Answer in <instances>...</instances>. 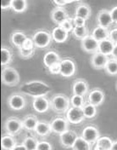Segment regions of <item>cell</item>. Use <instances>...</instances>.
Listing matches in <instances>:
<instances>
[{"label": "cell", "mask_w": 117, "mask_h": 150, "mask_svg": "<svg viewBox=\"0 0 117 150\" xmlns=\"http://www.w3.org/2000/svg\"><path fill=\"white\" fill-rule=\"evenodd\" d=\"M61 58L60 56L59 55L58 52L54 51V50H49L48 52H46L45 55L43 56V64L49 68L50 67L55 65V64H58L61 62Z\"/></svg>", "instance_id": "obj_19"}, {"label": "cell", "mask_w": 117, "mask_h": 150, "mask_svg": "<svg viewBox=\"0 0 117 150\" xmlns=\"http://www.w3.org/2000/svg\"><path fill=\"white\" fill-rule=\"evenodd\" d=\"M73 150H91L92 149V144H90L88 142L83 139L81 136L78 137V138L76 139V142L74 143Z\"/></svg>", "instance_id": "obj_32"}, {"label": "cell", "mask_w": 117, "mask_h": 150, "mask_svg": "<svg viewBox=\"0 0 117 150\" xmlns=\"http://www.w3.org/2000/svg\"><path fill=\"white\" fill-rule=\"evenodd\" d=\"M13 150H27V148H26L22 143H20V144H17Z\"/></svg>", "instance_id": "obj_48"}, {"label": "cell", "mask_w": 117, "mask_h": 150, "mask_svg": "<svg viewBox=\"0 0 117 150\" xmlns=\"http://www.w3.org/2000/svg\"><path fill=\"white\" fill-rule=\"evenodd\" d=\"M109 31L108 28L97 26L92 30L91 35L98 42H100V41H103L104 39L109 38Z\"/></svg>", "instance_id": "obj_29"}, {"label": "cell", "mask_w": 117, "mask_h": 150, "mask_svg": "<svg viewBox=\"0 0 117 150\" xmlns=\"http://www.w3.org/2000/svg\"><path fill=\"white\" fill-rule=\"evenodd\" d=\"M11 9V1H4L1 3V9L6 10Z\"/></svg>", "instance_id": "obj_46"}, {"label": "cell", "mask_w": 117, "mask_h": 150, "mask_svg": "<svg viewBox=\"0 0 117 150\" xmlns=\"http://www.w3.org/2000/svg\"><path fill=\"white\" fill-rule=\"evenodd\" d=\"M81 46L85 52L92 55L99 50V42L91 34H88L87 37L81 40Z\"/></svg>", "instance_id": "obj_14"}, {"label": "cell", "mask_w": 117, "mask_h": 150, "mask_svg": "<svg viewBox=\"0 0 117 150\" xmlns=\"http://www.w3.org/2000/svg\"><path fill=\"white\" fill-rule=\"evenodd\" d=\"M104 70L105 71V73L107 74L110 75V76L117 75V60L113 59V58H109Z\"/></svg>", "instance_id": "obj_33"}, {"label": "cell", "mask_w": 117, "mask_h": 150, "mask_svg": "<svg viewBox=\"0 0 117 150\" xmlns=\"http://www.w3.org/2000/svg\"><path fill=\"white\" fill-rule=\"evenodd\" d=\"M92 14L91 7L86 3H80L79 4L76 5L75 9V16H79L81 18H84L85 20L90 17Z\"/></svg>", "instance_id": "obj_24"}, {"label": "cell", "mask_w": 117, "mask_h": 150, "mask_svg": "<svg viewBox=\"0 0 117 150\" xmlns=\"http://www.w3.org/2000/svg\"><path fill=\"white\" fill-rule=\"evenodd\" d=\"M78 135L76 132L72 130H67L60 135V145L64 149H72L74 143L78 138Z\"/></svg>", "instance_id": "obj_10"}, {"label": "cell", "mask_w": 117, "mask_h": 150, "mask_svg": "<svg viewBox=\"0 0 117 150\" xmlns=\"http://www.w3.org/2000/svg\"><path fill=\"white\" fill-rule=\"evenodd\" d=\"M113 144V140L107 136L100 137L95 142L94 150H110Z\"/></svg>", "instance_id": "obj_25"}, {"label": "cell", "mask_w": 117, "mask_h": 150, "mask_svg": "<svg viewBox=\"0 0 117 150\" xmlns=\"http://www.w3.org/2000/svg\"><path fill=\"white\" fill-rule=\"evenodd\" d=\"M65 118L70 124L78 125L85 120V116L82 112V108L70 107L68 111L65 113Z\"/></svg>", "instance_id": "obj_8"}, {"label": "cell", "mask_w": 117, "mask_h": 150, "mask_svg": "<svg viewBox=\"0 0 117 150\" xmlns=\"http://www.w3.org/2000/svg\"><path fill=\"white\" fill-rule=\"evenodd\" d=\"M55 5V7H60V8H64L66 4H71L73 1H65V0H54L53 2Z\"/></svg>", "instance_id": "obj_44"}, {"label": "cell", "mask_w": 117, "mask_h": 150, "mask_svg": "<svg viewBox=\"0 0 117 150\" xmlns=\"http://www.w3.org/2000/svg\"><path fill=\"white\" fill-rule=\"evenodd\" d=\"M89 92V85L84 79H75L72 84V93L73 95L84 96H87Z\"/></svg>", "instance_id": "obj_12"}, {"label": "cell", "mask_w": 117, "mask_h": 150, "mask_svg": "<svg viewBox=\"0 0 117 150\" xmlns=\"http://www.w3.org/2000/svg\"><path fill=\"white\" fill-rule=\"evenodd\" d=\"M116 90H117V83H116Z\"/></svg>", "instance_id": "obj_50"}, {"label": "cell", "mask_w": 117, "mask_h": 150, "mask_svg": "<svg viewBox=\"0 0 117 150\" xmlns=\"http://www.w3.org/2000/svg\"><path fill=\"white\" fill-rule=\"evenodd\" d=\"M27 35L22 31H14L11 35H10V43L14 45V46L20 48L22 47L24 42L26 41L27 38Z\"/></svg>", "instance_id": "obj_23"}, {"label": "cell", "mask_w": 117, "mask_h": 150, "mask_svg": "<svg viewBox=\"0 0 117 150\" xmlns=\"http://www.w3.org/2000/svg\"><path fill=\"white\" fill-rule=\"evenodd\" d=\"M110 150H117V140L113 141V144Z\"/></svg>", "instance_id": "obj_49"}, {"label": "cell", "mask_w": 117, "mask_h": 150, "mask_svg": "<svg viewBox=\"0 0 117 150\" xmlns=\"http://www.w3.org/2000/svg\"><path fill=\"white\" fill-rule=\"evenodd\" d=\"M28 8L27 0H11V9L15 13H23Z\"/></svg>", "instance_id": "obj_30"}, {"label": "cell", "mask_w": 117, "mask_h": 150, "mask_svg": "<svg viewBox=\"0 0 117 150\" xmlns=\"http://www.w3.org/2000/svg\"><path fill=\"white\" fill-rule=\"evenodd\" d=\"M109 11H110V15H111V17L113 20V23L117 24V5L114 6Z\"/></svg>", "instance_id": "obj_45"}, {"label": "cell", "mask_w": 117, "mask_h": 150, "mask_svg": "<svg viewBox=\"0 0 117 150\" xmlns=\"http://www.w3.org/2000/svg\"><path fill=\"white\" fill-rule=\"evenodd\" d=\"M13 61V52L9 47L3 45L1 48V66L8 67Z\"/></svg>", "instance_id": "obj_26"}, {"label": "cell", "mask_w": 117, "mask_h": 150, "mask_svg": "<svg viewBox=\"0 0 117 150\" xmlns=\"http://www.w3.org/2000/svg\"><path fill=\"white\" fill-rule=\"evenodd\" d=\"M22 47L24 49H27V50H31V49H35V45H34V42H33V39L32 38L28 37L26 39V41L24 42Z\"/></svg>", "instance_id": "obj_41"}, {"label": "cell", "mask_w": 117, "mask_h": 150, "mask_svg": "<svg viewBox=\"0 0 117 150\" xmlns=\"http://www.w3.org/2000/svg\"><path fill=\"white\" fill-rule=\"evenodd\" d=\"M61 28L64 29L66 32L70 33V32H72L73 29H74V24H73V21H72V18H68L66 21H64L63 23L61 25H60Z\"/></svg>", "instance_id": "obj_39"}, {"label": "cell", "mask_w": 117, "mask_h": 150, "mask_svg": "<svg viewBox=\"0 0 117 150\" xmlns=\"http://www.w3.org/2000/svg\"><path fill=\"white\" fill-rule=\"evenodd\" d=\"M34 131L36 132L37 136L42 137H46L49 136L52 133L50 122L45 121V120H39Z\"/></svg>", "instance_id": "obj_21"}, {"label": "cell", "mask_w": 117, "mask_h": 150, "mask_svg": "<svg viewBox=\"0 0 117 150\" xmlns=\"http://www.w3.org/2000/svg\"><path fill=\"white\" fill-rule=\"evenodd\" d=\"M109 59V58L107 56L97 51L91 56V66L95 69H104L105 66L108 62Z\"/></svg>", "instance_id": "obj_16"}, {"label": "cell", "mask_w": 117, "mask_h": 150, "mask_svg": "<svg viewBox=\"0 0 117 150\" xmlns=\"http://www.w3.org/2000/svg\"><path fill=\"white\" fill-rule=\"evenodd\" d=\"M70 102L71 107L78 108H82L88 103L84 96H76V95H72V96L70 98Z\"/></svg>", "instance_id": "obj_34"}, {"label": "cell", "mask_w": 117, "mask_h": 150, "mask_svg": "<svg viewBox=\"0 0 117 150\" xmlns=\"http://www.w3.org/2000/svg\"><path fill=\"white\" fill-rule=\"evenodd\" d=\"M51 35H52L53 40H54L56 43L61 44V43H64L67 40V38L69 37V33L66 32L60 26H57L56 28L53 29Z\"/></svg>", "instance_id": "obj_22"}, {"label": "cell", "mask_w": 117, "mask_h": 150, "mask_svg": "<svg viewBox=\"0 0 117 150\" xmlns=\"http://www.w3.org/2000/svg\"><path fill=\"white\" fill-rule=\"evenodd\" d=\"M81 137L92 145L95 144V142L100 137V133L97 127L93 125H88L85 127L83 131H81Z\"/></svg>", "instance_id": "obj_13"}, {"label": "cell", "mask_w": 117, "mask_h": 150, "mask_svg": "<svg viewBox=\"0 0 117 150\" xmlns=\"http://www.w3.org/2000/svg\"><path fill=\"white\" fill-rule=\"evenodd\" d=\"M4 129L9 135L16 136L24 129L22 120L16 117H9L4 123Z\"/></svg>", "instance_id": "obj_6"}, {"label": "cell", "mask_w": 117, "mask_h": 150, "mask_svg": "<svg viewBox=\"0 0 117 150\" xmlns=\"http://www.w3.org/2000/svg\"><path fill=\"white\" fill-rule=\"evenodd\" d=\"M60 63L58 64H55V65L52 66L48 68V71L51 74H60Z\"/></svg>", "instance_id": "obj_43"}, {"label": "cell", "mask_w": 117, "mask_h": 150, "mask_svg": "<svg viewBox=\"0 0 117 150\" xmlns=\"http://www.w3.org/2000/svg\"><path fill=\"white\" fill-rule=\"evenodd\" d=\"M72 34L74 35V37L79 40H82L84 38H86L88 35V29L86 26L84 27H75L73 31H72Z\"/></svg>", "instance_id": "obj_36"}, {"label": "cell", "mask_w": 117, "mask_h": 150, "mask_svg": "<svg viewBox=\"0 0 117 150\" xmlns=\"http://www.w3.org/2000/svg\"><path fill=\"white\" fill-rule=\"evenodd\" d=\"M69 124L70 123L66 120V118L55 117L50 122L52 132H54L55 134L60 135L64 131L69 130Z\"/></svg>", "instance_id": "obj_11"}, {"label": "cell", "mask_w": 117, "mask_h": 150, "mask_svg": "<svg viewBox=\"0 0 117 150\" xmlns=\"http://www.w3.org/2000/svg\"><path fill=\"white\" fill-rule=\"evenodd\" d=\"M97 23L99 27L105 28H109L113 24V20L109 9H104L99 10L97 15Z\"/></svg>", "instance_id": "obj_17"}, {"label": "cell", "mask_w": 117, "mask_h": 150, "mask_svg": "<svg viewBox=\"0 0 117 150\" xmlns=\"http://www.w3.org/2000/svg\"><path fill=\"white\" fill-rule=\"evenodd\" d=\"M60 75L64 78H70L74 76L76 72V65L75 62L71 58H64L62 59L60 63Z\"/></svg>", "instance_id": "obj_7"}, {"label": "cell", "mask_w": 117, "mask_h": 150, "mask_svg": "<svg viewBox=\"0 0 117 150\" xmlns=\"http://www.w3.org/2000/svg\"><path fill=\"white\" fill-rule=\"evenodd\" d=\"M51 109L56 113H66L71 107L70 98L62 93L54 94L50 99Z\"/></svg>", "instance_id": "obj_2"}, {"label": "cell", "mask_w": 117, "mask_h": 150, "mask_svg": "<svg viewBox=\"0 0 117 150\" xmlns=\"http://www.w3.org/2000/svg\"><path fill=\"white\" fill-rule=\"evenodd\" d=\"M109 39L111 40L115 45L117 44V28H113L109 31Z\"/></svg>", "instance_id": "obj_42"}, {"label": "cell", "mask_w": 117, "mask_h": 150, "mask_svg": "<svg viewBox=\"0 0 117 150\" xmlns=\"http://www.w3.org/2000/svg\"><path fill=\"white\" fill-rule=\"evenodd\" d=\"M72 21H73L74 27H84V26H86L87 20H85L84 18H81L79 16H74L72 18Z\"/></svg>", "instance_id": "obj_40"}, {"label": "cell", "mask_w": 117, "mask_h": 150, "mask_svg": "<svg viewBox=\"0 0 117 150\" xmlns=\"http://www.w3.org/2000/svg\"><path fill=\"white\" fill-rule=\"evenodd\" d=\"M32 39L35 47L44 49L48 47L52 43V35L47 30H38L33 34Z\"/></svg>", "instance_id": "obj_5"}, {"label": "cell", "mask_w": 117, "mask_h": 150, "mask_svg": "<svg viewBox=\"0 0 117 150\" xmlns=\"http://www.w3.org/2000/svg\"><path fill=\"white\" fill-rule=\"evenodd\" d=\"M114 46H115V44L111 40L107 38V39H104L103 41L99 42V50H98V51L107 56H111V53L113 51Z\"/></svg>", "instance_id": "obj_28"}, {"label": "cell", "mask_w": 117, "mask_h": 150, "mask_svg": "<svg viewBox=\"0 0 117 150\" xmlns=\"http://www.w3.org/2000/svg\"><path fill=\"white\" fill-rule=\"evenodd\" d=\"M18 52L20 56L23 59H29L31 57H32L34 53H35V49H31V50H27L24 49L23 47H20L18 48Z\"/></svg>", "instance_id": "obj_37"}, {"label": "cell", "mask_w": 117, "mask_h": 150, "mask_svg": "<svg viewBox=\"0 0 117 150\" xmlns=\"http://www.w3.org/2000/svg\"><path fill=\"white\" fill-rule=\"evenodd\" d=\"M111 56H112L113 59L117 60V44L116 45H115V46H114L113 51H112V53H111Z\"/></svg>", "instance_id": "obj_47"}, {"label": "cell", "mask_w": 117, "mask_h": 150, "mask_svg": "<svg viewBox=\"0 0 117 150\" xmlns=\"http://www.w3.org/2000/svg\"><path fill=\"white\" fill-rule=\"evenodd\" d=\"M50 17H51L52 21H54V23L57 24L58 26L61 25L64 21H66L67 19L70 18L65 9L64 8H60V7H54L51 11Z\"/></svg>", "instance_id": "obj_18"}, {"label": "cell", "mask_w": 117, "mask_h": 150, "mask_svg": "<svg viewBox=\"0 0 117 150\" xmlns=\"http://www.w3.org/2000/svg\"><path fill=\"white\" fill-rule=\"evenodd\" d=\"M105 100V94L104 91H102L100 88H93L88 94V99L87 102L90 104L94 105L95 107H99L102 105Z\"/></svg>", "instance_id": "obj_9"}, {"label": "cell", "mask_w": 117, "mask_h": 150, "mask_svg": "<svg viewBox=\"0 0 117 150\" xmlns=\"http://www.w3.org/2000/svg\"><path fill=\"white\" fill-rule=\"evenodd\" d=\"M1 80L2 83L7 86H15L20 83V77L19 72L12 67H4L2 69L1 73Z\"/></svg>", "instance_id": "obj_3"}, {"label": "cell", "mask_w": 117, "mask_h": 150, "mask_svg": "<svg viewBox=\"0 0 117 150\" xmlns=\"http://www.w3.org/2000/svg\"><path fill=\"white\" fill-rule=\"evenodd\" d=\"M17 141L15 136L5 133L1 137V148L2 150H13L17 145Z\"/></svg>", "instance_id": "obj_20"}, {"label": "cell", "mask_w": 117, "mask_h": 150, "mask_svg": "<svg viewBox=\"0 0 117 150\" xmlns=\"http://www.w3.org/2000/svg\"><path fill=\"white\" fill-rule=\"evenodd\" d=\"M7 105L11 110L20 111L27 107V99L22 93L14 92L7 98Z\"/></svg>", "instance_id": "obj_4"}, {"label": "cell", "mask_w": 117, "mask_h": 150, "mask_svg": "<svg viewBox=\"0 0 117 150\" xmlns=\"http://www.w3.org/2000/svg\"><path fill=\"white\" fill-rule=\"evenodd\" d=\"M32 107L33 109L39 113L48 112L49 108H51L50 100H48L47 96H40V97L33 98Z\"/></svg>", "instance_id": "obj_15"}, {"label": "cell", "mask_w": 117, "mask_h": 150, "mask_svg": "<svg viewBox=\"0 0 117 150\" xmlns=\"http://www.w3.org/2000/svg\"><path fill=\"white\" fill-rule=\"evenodd\" d=\"M39 141L34 137H26L22 142V144L27 148V150H36Z\"/></svg>", "instance_id": "obj_35"}, {"label": "cell", "mask_w": 117, "mask_h": 150, "mask_svg": "<svg viewBox=\"0 0 117 150\" xmlns=\"http://www.w3.org/2000/svg\"><path fill=\"white\" fill-rule=\"evenodd\" d=\"M38 122H39L38 119L36 118V116L33 115V114H28L22 120L23 127H24V129H26L28 131H35Z\"/></svg>", "instance_id": "obj_27"}, {"label": "cell", "mask_w": 117, "mask_h": 150, "mask_svg": "<svg viewBox=\"0 0 117 150\" xmlns=\"http://www.w3.org/2000/svg\"><path fill=\"white\" fill-rule=\"evenodd\" d=\"M82 112L85 116V119L92 120L96 117L98 113V109H97V107H95L94 105L87 103V104L82 108Z\"/></svg>", "instance_id": "obj_31"}, {"label": "cell", "mask_w": 117, "mask_h": 150, "mask_svg": "<svg viewBox=\"0 0 117 150\" xmlns=\"http://www.w3.org/2000/svg\"><path fill=\"white\" fill-rule=\"evenodd\" d=\"M53 145L49 142H47V141L42 140L39 141L38 142V145H37V149L36 150H53Z\"/></svg>", "instance_id": "obj_38"}, {"label": "cell", "mask_w": 117, "mask_h": 150, "mask_svg": "<svg viewBox=\"0 0 117 150\" xmlns=\"http://www.w3.org/2000/svg\"><path fill=\"white\" fill-rule=\"evenodd\" d=\"M20 92L24 96H29L33 98L47 96L52 91V87L42 80H30L20 86Z\"/></svg>", "instance_id": "obj_1"}]
</instances>
